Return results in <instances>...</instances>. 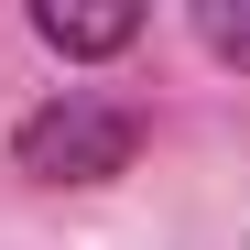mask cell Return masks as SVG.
<instances>
[{
  "label": "cell",
  "mask_w": 250,
  "mask_h": 250,
  "mask_svg": "<svg viewBox=\"0 0 250 250\" xmlns=\"http://www.w3.org/2000/svg\"><path fill=\"white\" fill-rule=\"evenodd\" d=\"M131 152H142V120L109 109V98H55V109H33L22 142H11V163H22L33 185H98Z\"/></svg>",
  "instance_id": "cell-1"
},
{
  "label": "cell",
  "mask_w": 250,
  "mask_h": 250,
  "mask_svg": "<svg viewBox=\"0 0 250 250\" xmlns=\"http://www.w3.org/2000/svg\"><path fill=\"white\" fill-rule=\"evenodd\" d=\"M33 33H44L55 55H120V44L142 33V11H131V0H44Z\"/></svg>",
  "instance_id": "cell-2"
},
{
  "label": "cell",
  "mask_w": 250,
  "mask_h": 250,
  "mask_svg": "<svg viewBox=\"0 0 250 250\" xmlns=\"http://www.w3.org/2000/svg\"><path fill=\"white\" fill-rule=\"evenodd\" d=\"M196 33H207V55L250 65V11H196Z\"/></svg>",
  "instance_id": "cell-3"
}]
</instances>
